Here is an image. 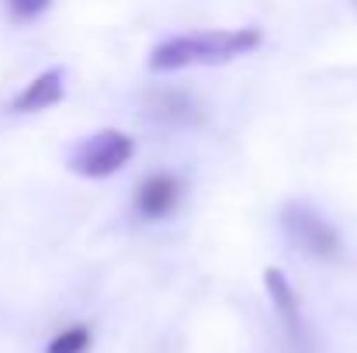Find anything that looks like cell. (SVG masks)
<instances>
[{
	"instance_id": "cell-1",
	"label": "cell",
	"mask_w": 357,
	"mask_h": 353,
	"mask_svg": "<svg viewBox=\"0 0 357 353\" xmlns=\"http://www.w3.org/2000/svg\"><path fill=\"white\" fill-rule=\"evenodd\" d=\"M264 42L260 28H212V31H188L160 42L149 52L153 73H177L191 66H222L239 56L253 52Z\"/></svg>"
},
{
	"instance_id": "cell-2",
	"label": "cell",
	"mask_w": 357,
	"mask_h": 353,
	"mask_svg": "<svg viewBox=\"0 0 357 353\" xmlns=\"http://www.w3.org/2000/svg\"><path fill=\"white\" fill-rule=\"evenodd\" d=\"M132 156H135V142L119 128H105V132H94L73 146L70 170L87 177V180H105V177L119 173Z\"/></svg>"
},
{
	"instance_id": "cell-3",
	"label": "cell",
	"mask_w": 357,
	"mask_h": 353,
	"mask_svg": "<svg viewBox=\"0 0 357 353\" xmlns=\"http://www.w3.org/2000/svg\"><path fill=\"white\" fill-rule=\"evenodd\" d=\"M281 226H284L288 239H291L302 253H309V256H316V260H337V256H340V235H337V229H333L319 212H312L309 205H298V201L284 205Z\"/></svg>"
},
{
	"instance_id": "cell-4",
	"label": "cell",
	"mask_w": 357,
	"mask_h": 353,
	"mask_svg": "<svg viewBox=\"0 0 357 353\" xmlns=\"http://www.w3.org/2000/svg\"><path fill=\"white\" fill-rule=\"evenodd\" d=\"M184 198V187L174 173H153L135 187V215L146 222L167 219Z\"/></svg>"
},
{
	"instance_id": "cell-5",
	"label": "cell",
	"mask_w": 357,
	"mask_h": 353,
	"mask_svg": "<svg viewBox=\"0 0 357 353\" xmlns=\"http://www.w3.org/2000/svg\"><path fill=\"white\" fill-rule=\"evenodd\" d=\"M146 115L160 125H195L198 121V104L191 94L184 91H170V87H160V91H149L146 94Z\"/></svg>"
},
{
	"instance_id": "cell-6",
	"label": "cell",
	"mask_w": 357,
	"mask_h": 353,
	"mask_svg": "<svg viewBox=\"0 0 357 353\" xmlns=\"http://www.w3.org/2000/svg\"><path fill=\"white\" fill-rule=\"evenodd\" d=\"M59 101H63V70L52 66V70L38 73V77L10 101V111H17V115H35V111H45V108L59 104Z\"/></svg>"
},
{
	"instance_id": "cell-7",
	"label": "cell",
	"mask_w": 357,
	"mask_h": 353,
	"mask_svg": "<svg viewBox=\"0 0 357 353\" xmlns=\"http://www.w3.org/2000/svg\"><path fill=\"white\" fill-rule=\"evenodd\" d=\"M264 288H267V298H271L274 312L281 315L288 336L298 340V336H302V308H298V295H295V288L288 284V277H284L278 267H267V270H264Z\"/></svg>"
},
{
	"instance_id": "cell-8",
	"label": "cell",
	"mask_w": 357,
	"mask_h": 353,
	"mask_svg": "<svg viewBox=\"0 0 357 353\" xmlns=\"http://www.w3.org/2000/svg\"><path fill=\"white\" fill-rule=\"evenodd\" d=\"M87 350H91V329L87 326H66L45 347V353H87Z\"/></svg>"
},
{
	"instance_id": "cell-9",
	"label": "cell",
	"mask_w": 357,
	"mask_h": 353,
	"mask_svg": "<svg viewBox=\"0 0 357 353\" xmlns=\"http://www.w3.org/2000/svg\"><path fill=\"white\" fill-rule=\"evenodd\" d=\"M49 3H52V0H3L10 21H35L38 14L49 10Z\"/></svg>"
}]
</instances>
